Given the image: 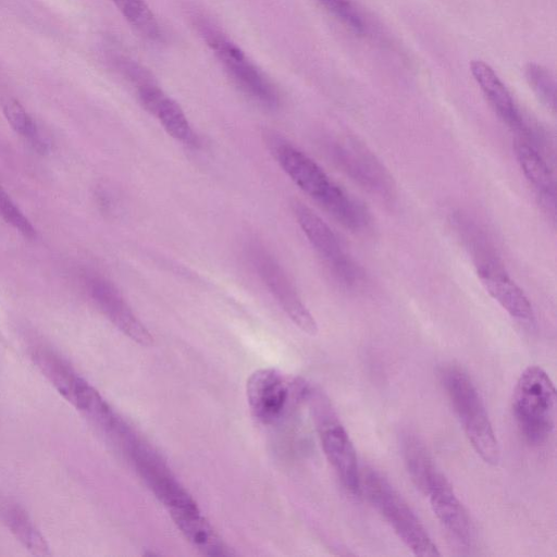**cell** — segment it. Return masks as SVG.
<instances>
[{"label":"cell","instance_id":"5","mask_svg":"<svg viewBox=\"0 0 557 557\" xmlns=\"http://www.w3.org/2000/svg\"><path fill=\"white\" fill-rule=\"evenodd\" d=\"M301 397L308 403L323 453L347 492L359 496L360 471L354 444L327 396L317 387L304 385Z\"/></svg>","mask_w":557,"mask_h":557},{"label":"cell","instance_id":"13","mask_svg":"<svg viewBox=\"0 0 557 557\" xmlns=\"http://www.w3.org/2000/svg\"><path fill=\"white\" fill-rule=\"evenodd\" d=\"M335 154L344 171L363 188L381 197L393 195L391 176L364 146L348 139L335 148Z\"/></svg>","mask_w":557,"mask_h":557},{"label":"cell","instance_id":"16","mask_svg":"<svg viewBox=\"0 0 557 557\" xmlns=\"http://www.w3.org/2000/svg\"><path fill=\"white\" fill-rule=\"evenodd\" d=\"M138 97L143 107L159 120L170 136L183 144L196 146L197 136L175 100L147 82L138 86Z\"/></svg>","mask_w":557,"mask_h":557},{"label":"cell","instance_id":"12","mask_svg":"<svg viewBox=\"0 0 557 557\" xmlns=\"http://www.w3.org/2000/svg\"><path fill=\"white\" fill-rule=\"evenodd\" d=\"M246 395L252 417L262 424H271L283 414L289 387L276 370L261 368L248 377Z\"/></svg>","mask_w":557,"mask_h":557},{"label":"cell","instance_id":"3","mask_svg":"<svg viewBox=\"0 0 557 557\" xmlns=\"http://www.w3.org/2000/svg\"><path fill=\"white\" fill-rule=\"evenodd\" d=\"M556 388L547 372L529 366L519 375L512 392L511 408L523 437L542 444L553 434L556 422Z\"/></svg>","mask_w":557,"mask_h":557},{"label":"cell","instance_id":"15","mask_svg":"<svg viewBox=\"0 0 557 557\" xmlns=\"http://www.w3.org/2000/svg\"><path fill=\"white\" fill-rule=\"evenodd\" d=\"M424 495L428 496L432 511L443 527L457 542L468 546L473 535L470 518L441 472L433 478Z\"/></svg>","mask_w":557,"mask_h":557},{"label":"cell","instance_id":"11","mask_svg":"<svg viewBox=\"0 0 557 557\" xmlns=\"http://www.w3.org/2000/svg\"><path fill=\"white\" fill-rule=\"evenodd\" d=\"M88 293L103 314L126 336L141 346H150L153 337L137 318L113 284L91 275L86 280Z\"/></svg>","mask_w":557,"mask_h":557},{"label":"cell","instance_id":"23","mask_svg":"<svg viewBox=\"0 0 557 557\" xmlns=\"http://www.w3.org/2000/svg\"><path fill=\"white\" fill-rule=\"evenodd\" d=\"M524 73L539 100L554 112L556 108V85L552 72L540 64L528 63Z\"/></svg>","mask_w":557,"mask_h":557},{"label":"cell","instance_id":"6","mask_svg":"<svg viewBox=\"0 0 557 557\" xmlns=\"http://www.w3.org/2000/svg\"><path fill=\"white\" fill-rule=\"evenodd\" d=\"M199 27L207 45L235 84L258 103L268 108L276 107L278 96L274 86L244 51L212 25L200 23Z\"/></svg>","mask_w":557,"mask_h":557},{"label":"cell","instance_id":"17","mask_svg":"<svg viewBox=\"0 0 557 557\" xmlns=\"http://www.w3.org/2000/svg\"><path fill=\"white\" fill-rule=\"evenodd\" d=\"M516 157L520 168L547 208H555V180L547 161L534 144L518 138L515 144Z\"/></svg>","mask_w":557,"mask_h":557},{"label":"cell","instance_id":"7","mask_svg":"<svg viewBox=\"0 0 557 557\" xmlns=\"http://www.w3.org/2000/svg\"><path fill=\"white\" fill-rule=\"evenodd\" d=\"M294 212L304 234L334 278L346 288L358 287L363 278L361 269L345 251L333 230L302 202H295Z\"/></svg>","mask_w":557,"mask_h":557},{"label":"cell","instance_id":"22","mask_svg":"<svg viewBox=\"0 0 557 557\" xmlns=\"http://www.w3.org/2000/svg\"><path fill=\"white\" fill-rule=\"evenodd\" d=\"M124 18L140 35L158 40L161 35L160 25L145 0H113Z\"/></svg>","mask_w":557,"mask_h":557},{"label":"cell","instance_id":"10","mask_svg":"<svg viewBox=\"0 0 557 557\" xmlns=\"http://www.w3.org/2000/svg\"><path fill=\"white\" fill-rule=\"evenodd\" d=\"M251 259L259 276L289 319L305 333L315 335L318 325L280 264L259 246L251 248Z\"/></svg>","mask_w":557,"mask_h":557},{"label":"cell","instance_id":"2","mask_svg":"<svg viewBox=\"0 0 557 557\" xmlns=\"http://www.w3.org/2000/svg\"><path fill=\"white\" fill-rule=\"evenodd\" d=\"M441 382L471 446L481 459L492 466L499 461L500 450L484 403L471 377L461 368H442Z\"/></svg>","mask_w":557,"mask_h":557},{"label":"cell","instance_id":"19","mask_svg":"<svg viewBox=\"0 0 557 557\" xmlns=\"http://www.w3.org/2000/svg\"><path fill=\"white\" fill-rule=\"evenodd\" d=\"M0 519L34 555H50L48 545L27 512L14 500L0 495Z\"/></svg>","mask_w":557,"mask_h":557},{"label":"cell","instance_id":"14","mask_svg":"<svg viewBox=\"0 0 557 557\" xmlns=\"http://www.w3.org/2000/svg\"><path fill=\"white\" fill-rule=\"evenodd\" d=\"M470 69L483 95L500 120L516 132L519 138L533 139L532 129L523 119L513 97L495 71L481 60H473L470 63Z\"/></svg>","mask_w":557,"mask_h":557},{"label":"cell","instance_id":"8","mask_svg":"<svg viewBox=\"0 0 557 557\" xmlns=\"http://www.w3.org/2000/svg\"><path fill=\"white\" fill-rule=\"evenodd\" d=\"M478 277L487 294L521 323L534 322V312L523 290L505 271L494 247L471 256Z\"/></svg>","mask_w":557,"mask_h":557},{"label":"cell","instance_id":"9","mask_svg":"<svg viewBox=\"0 0 557 557\" xmlns=\"http://www.w3.org/2000/svg\"><path fill=\"white\" fill-rule=\"evenodd\" d=\"M272 153L289 178L322 207L338 189L320 165L306 153L285 141L272 136L269 139Z\"/></svg>","mask_w":557,"mask_h":557},{"label":"cell","instance_id":"20","mask_svg":"<svg viewBox=\"0 0 557 557\" xmlns=\"http://www.w3.org/2000/svg\"><path fill=\"white\" fill-rule=\"evenodd\" d=\"M403 456L409 476L424 494L430 482L440 472L419 437L407 434L403 441Z\"/></svg>","mask_w":557,"mask_h":557},{"label":"cell","instance_id":"1","mask_svg":"<svg viewBox=\"0 0 557 557\" xmlns=\"http://www.w3.org/2000/svg\"><path fill=\"white\" fill-rule=\"evenodd\" d=\"M136 472L170 516L199 510L197 503L180 483L156 449L125 421L113 437Z\"/></svg>","mask_w":557,"mask_h":557},{"label":"cell","instance_id":"18","mask_svg":"<svg viewBox=\"0 0 557 557\" xmlns=\"http://www.w3.org/2000/svg\"><path fill=\"white\" fill-rule=\"evenodd\" d=\"M185 539L198 550L208 556H231L226 544L216 534L200 510L171 516Z\"/></svg>","mask_w":557,"mask_h":557},{"label":"cell","instance_id":"4","mask_svg":"<svg viewBox=\"0 0 557 557\" xmlns=\"http://www.w3.org/2000/svg\"><path fill=\"white\" fill-rule=\"evenodd\" d=\"M360 487L398 539L417 556H440L425 527L388 480L374 469L360 472Z\"/></svg>","mask_w":557,"mask_h":557},{"label":"cell","instance_id":"21","mask_svg":"<svg viewBox=\"0 0 557 557\" xmlns=\"http://www.w3.org/2000/svg\"><path fill=\"white\" fill-rule=\"evenodd\" d=\"M2 110L12 128L20 134V136H22L34 150L39 153H47L49 151L48 139L17 100L7 98L2 102Z\"/></svg>","mask_w":557,"mask_h":557},{"label":"cell","instance_id":"24","mask_svg":"<svg viewBox=\"0 0 557 557\" xmlns=\"http://www.w3.org/2000/svg\"><path fill=\"white\" fill-rule=\"evenodd\" d=\"M338 21L356 33L364 30L362 16L351 0H318Z\"/></svg>","mask_w":557,"mask_h":557}]
</instances>
